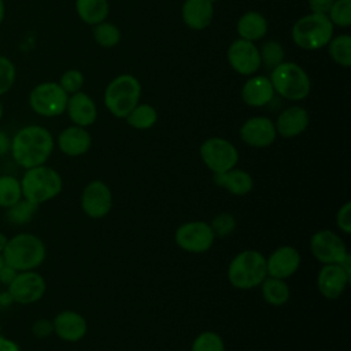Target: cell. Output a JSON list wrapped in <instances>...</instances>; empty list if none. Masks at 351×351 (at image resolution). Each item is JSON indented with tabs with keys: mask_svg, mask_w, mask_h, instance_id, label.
<instances>
[{
	"mask_svg": "<svg viewBox=\"0 0 351 351\" xmlns=\"http://www.w3.org/2000/svg\"><path fill=\"white\" fill-rule=\"evenodd\" d=\"M53 137L48 129L38 125H29L16 132L11 140L14 160L23 169L41 166L51 156Z\"/></svg>",
	"mask_w": 351,
	"mask_h": 351,
	"instance_id": "6da1fadb",
	"label": "cell"
},
{
	"mask_svg": "<svg viewBox=\"0 0 351 351\" xmlns=\"http://www.w3.org/2000/svg\"><path fill=\"white\" fill-rule=\"evenodd\" d=\"M1 254L5 265L16 271H26L44 262L45 245L40 237L32 233H19L7 241Z\"/></svg>",
	"mask_w": 351,
	"mask_h": 351,
	"instance_id": "7a4b0ae2",
	"label": "cell"
},
{
	"mask_svg": "<svg viewBox=\"0 0 351 351\" xmlns=\"http://www.w3.org/2000/svg\"><path fill=\"white\" fill-rule=\"evenodd\" d=\"M267 277L266 256L256 250H244L228 266V280L237 289H252Z\"/></svg>",
	"mask_w": 351,
	"mask_h": 351,
	"instance_id": "3957f363",
	"label": "cell"
},
{
	"mask_svg": "<svg viewBox=\"0 0 351 351\" xmlns=\"http://www.w3.org/2000/svg\"><path fill=\"white\" fill-rule=\"evenodd\" d=\"M62 186L60 174L44 165L27 169L21 180L22 196L37 206L58 196Z\"/></svg>",
	"mask_w": 351,
	"mask_h": 351,
	"instance_id": "277c9868",
	"label": "cell"
},
{
	"mask_svg": "<svg viewBox=\"0 0 351 351\" xmlns=\"http://www.w3.org/2000/svg\"><path fill=\"white\" fill-rule=\"evenodd\" d=\"M140 96V81L132 74H121L107 85L104 90V104L114 117L126 118L138 104Z\"/></svg>",
	"mask_w": 351,
	"mask_h": 351,
	"instance_id": "5b68a950",
	"label": "cell"
},
{
	"mask_svg": "<svg viewBox=\"0 0 351 351\" xmlns=\"http://www.w3.org/2000/svg\"><path fill=\"white\" fill-rule=\"evenodd\" d=\"M333 23L325 14H308L302 16L292 26L293 43L307 51L319 49L330 41Z\"/></svg>",
	"mask_w": 351,
	"mask_h": 351,
	"instance_id": "8992f818",
	"label": "cell"
},
{
	"mask_svg": "<svg viewBox=\"0 0 351 351\" xmlns=\"http://www.w3.org/2000/svg\"><path fill=\"white\" fill-rule=\"evenodd\" d=\"M270 82L280 96L299 101L308 96L311 82L307 73L293 62H282L271 70Z\"/></svg>",
	"mask_w": 351,
	"mask_h": 351,
	"instance_id": "52a82bcc",
	"label": "cell"
},
{
	"mask_svg": "<svg viewBox=\"0 0 351 351\" xmlns=\"http://www.w3.org/2000/svg\"><path fill=\"white\" fill-rule=\"evenodd\" d=\"M69 93L56 82L36 85L29 95L32 110L41 117H58L66 111Z\"/></svg>",
	"mask_w": 351,
	"mask_h": 351,
	"instance_id": "ba28073f",
	"label": "cell"
},
{
	"mask_svg": "<svg viewBox=\"0 0 351 351\" xmlns=\"http://www.w3.org/2000/svg\"><path fill=\"white\" fill-rule=\"evenodd\" d=\"M200 158L214 174L225 173L236 167L239 152L236 147L222 137H210L200 145Z\"/></svg>",
	"mask_w": 351,
	"mask_h": 351,
	"instance_id": "9c48e42d",
	"label": "cell"
},
{
	"mask_svg": "<svg viewBox=\"0 0 351 351\" xmlns=\"http://www.w3.org/2000/svg\"><path fill=\"white\" fill-rule=\"evenodd\" d=\"M174 239L181 250L191 254H202L211 248L215 236L210 223L204 221H189L177 228Z\"/></svg>",
	"mask_w": 351,
	"mask_h": 351,
	"instance_id": "30bf717a",
	"label": "cell"
},
{
	"mask_svg": "<svg viewBox=\"0 0 351 351\" xmlns=\"http://www.w3.org/2000/svg\"><path fill=\"white\" fill-rule=\"evenodd\" d=\"M310 251L322 265L340 263L348 254L344 240L329 229L318 230L311 236Z\"/></svg>",
	"mask_w": 351,
	"mask_h": 351,
	"instance_id": "8fae6325",
	"label": "cell"
},
{
	"mask_svg": "<svg viewBox=\"0 0 351 351\" xmlns=\"http://www.w3.org/2000/svg\"><path fill=\"white\" fill-rule=\"evenodd\" d=\"M81 207L89 218L106 217L112 207V193L108 185L100 180L88 182L81 195Z\"/></svg>",
	"mask_w": 351,
	"mask_h": 351,
	"instance_id": "7c38bea8",
	"label": "cell"
},
{
	"mask_svg": "<svg viewBox=\"0 0 351 351\" xmlns=\"http://www.w3.org/2000/svg\"><path fill=\"white\" fill-rule=\"evenodd\" d=\"M45 292V281L41 274L26 270L16 273L15 278L8 284V295L14 302L30 304L43 298Z\"/></svg>",
	"mask_w": 351,
	"mask_h": 351,
	"instance_id": "4fadbf2b",
	"label": "cell"
},
{
	"mask_svg": "<svg viewBox=\"0 0 351 351\" xmlns=\"http://www.w3.org/2000/svg\"><path fill=\"white\" fill-rule=\"evenodd\" d=\"M228 62L234 71L243 75L254 74L262 64L259 49L252 41L239 38L228 49Z\"/></svg>",
	"mask_w": 351,
	"mask_h": 351,
	"instance_id": "5bb4252c",
	"label": "cell"
},
{
	"mask_svg": "<svg viewBox=\"0 0 351 351\" xmlns=\"http://www.w3.org/2000/svg\"><path fill=\"white\" fill-rule=\"evenodd\" d=\"M241 140L254 148H266L277 137L274 122L267 117L248 118L240 128Z\"/></svg>",
	"mask_w": 351,
	"mask_h": 351,
	"instance_id": "9a60e30c",
	"label": "cell"
},
{
	"mask_svg": "<svg viewBox=\"0 0 351 351\" xmlns=\"http://www.w3.org/2000/svg\"><path fill=\"white\" fill-rule=\"evenodd\" d=\"M350 280L351 276L339 263H326L318 273L317 288L325 299L335 300L343 295Z\"/></svg>",
	"mask_w": 351,
	"mask_h": 351,
	"instance_id": "2e32d148",
	"label": "cell"
},
{
	"mask_svg": "<svg viewBox=\"0 0 351 351\" xmlns=\"http://www.w3.org/2000/svg\"><path fill=\"white\" fill-rule=\"evenodd\" d=\"M300 261V254L295 247L280 245L266 258L267 276L287 280L298 271Z\"/></svg>",
	"mask_w": 351,
	"mask_h": 351,
	"instance_id": "e0dca14e",
	"label": "cell"
},
{
	"mask_svg": "<svg viewBox=\"0 0 351 351\" xmlns=\"http://www.w3.org/2000/svg\"><path fill=\"white\" fill-rule=\"evenodd\" d=\"M53 332L64 341H78L88 330L86 319L77 311L64 310L60 311L52 321Z\"/></svg>",
	"mask_w": 351,
	"mask_h": 351,
	"instance_id": "ac0fdd59",
	"label": "cell"
},
{
	"mask_svg": "<svg viewBox=\"0 0 351 351\" xmlns=\"http://www.w3.org/2000/svg\"><path fill=\"white\" fill-rule=\"evenodd\" d=\"M308 122V112L303 107L292 106L278 115L274 126L277 134L285 138H292L302 134L307 129Z\"/></svg>",
	"mask_w": 351,
	"mask_h": 351,
	"instance_id": "d6986e66",
	"label": "cell"
},
{
	"mask_svg": "<svg viewBox=\"0 0 351 351\" xmlns=\"http://www.w3.org/2000/svg\"><path fill=\"white\" fill-rule=\"evenodd\" d=\"M66 111L71 122L82 128L92 125L97 118L95 101L84 92H75L69 97Z\"/></svg>",
	"mask_w": 351,
	"mask_h": 351,
	"instance_id": "ffe728a7",
	"label": "cell"
},
{
	"mask_svg": "<svg viewBox=\"0 0 351 351\" xmlns=\"http://www.w3.org/2000/svg\"><path fill=\"white\" fill-rule=\"evenodd\" d=\"M92 137L82 126H69L58 136V145L60 151L69 156H80L89 151Z\"/></svg>",
	"mask_w": 351,
	"mask_h": 351,
	"instance_id": "44dd1931",
	"label": "cell"
},
{
	"mask_svg": "<svg viewBox=\"0 0 351 351\" xmlns=\"http://www.w3.org/2000/svg\"><path fill=\"white\" fill-rule=\"evenodd\" d=\"M273 96L274 88L270 80L263 75L248 78L241 88V99L251 107H263L271 101Z\"/></svg>",
	"mask_w": 351,
	"mask_h": 351,
	"instance_id": "7402d4cb",
	"label": "cell"
},
{
	"mask_svg": "<svg viewBox=\"0 0 351 351\" xmlns=\"http://www.w3.org/2000/svg\"><path fill=\"white\" fill-rule=\"evenodd\" d=\"M181 14L184 23L188 27L193 30H202L211 23L214 15V4L208 0H185Z\"/></svg>",
	"mask_w": 351,
	"mask_h": 351,
	"instance_id": "603a6c76",
	"label": "cell"
},
{
	"mask_svg": "<svg viewBox=\"0 0 351 351\" xmlns=\"http://www.w3.org/2000/svg\"><path fill=\"white\" fill-rule=\"evenodd\" d=\"M214 182L234 196H245L254 188L252 176L248 171L236 167L225 173L214 174Z\"/></svg>",
	"mask_w": 351,
	"mask_h": 351,
	"instance_id": "cb8c5ba5",
	"label": "cell"
},
{
	"mask_svg": "<svg viewBox=\"0 0 351 351\" xmlns=\"http://www.w3.org/2000/svg\"><path fill=\"white\" fill-rule=\"evenodd\" d=\"M267 32V22L265 16L256 11L243 14L237 22V33L240 38L247 41L261 40Z\"/></svg>",
	"mask_w": 351,
	"mask_h": 351,
	"instance_id": "d4e9b609",
	"label": "cell"
},
{
	"mask_svg": "<svg viewBox=\"0 0 351 351\" xmlns=\"http://www.w3.org/2000/svg\"><path fill=\"white\" fill-rule=\"evenodd\" d=\"M259 287H261L263 299L270 306L278 307V306L285 304L289 300L291 291H289V287L285 282V280L267 276Z\"/></svg>",
	"mask_w": 351,
	"mask_h": 351,
	"instance_id": "484cf974",
	"label": "cell"
},
{
	"mask_svg": "<svg viewBox=\"0 0 351 351\" xmlns=\"http://www.w3.org/2000/svg\"><path fill=\"white\" fill-rule=\"evenodd\" d=\"M75 10L85 23L97 25L104 22L110 7L107 0H75Z\"/></svg>",
	"mask_w": 351,
	"mask_h": 351,
	"instance_id": "4316f807",
	"label": "cell"
},
{
	"mask_svg": "<svg viewBox=\"0 0 351 351\" xmlns=\"http://www.w3.org/2000/svg\"><path fill=\"white\" fill-rule=\"evenodd\" d=\"M158 114L151 104H137L128 115L126 122L138 130H145L156 123Z\"/></svg>",
	"mask_w": 351,
	"mask_h": 351,
	"instance_id": "83f0119b",
	"label": "cell"
},
{
	"mask_svg": "<svg viewBox=\"0 0 351 351\" xmlns=\"http://www.w3.org/2000/svg\"><path fill=\"white\" fill-rule=\"evenodd\" d=\"M329 55L330 58L343 67H350L351 64V37L348 34H341L330 38Z\"/></svg>",
	"mask_w": 351,
	"mask_h": 351,
	"instance_id": "f1b7e54d",
	"label": "cell"
},
{
	"mask_svg": "<svg viewBox=\"0 0 351 351\" xmlns=\"http://www.w3.org/2000/svg\"><path fill=\"white\" fill-rule=\"evenodd\" d=\"M22 199L21 181L12 176L0 177V207H11Z\"/></svg>",
	"mask_w": 351,
	"mask_h": 351,
	"instance_id": "f546056e",
	"label": "cell"
},
{
	"mask_svg": "<svg viewBox=\"0 0 351 351\" xmlns=\"http://www.w3.org/2000/svg\"><path fill=\"white\" fill-rule=\"evenodd\" d=\"M93 36H95V40L99 45L106 47V48H111V47H115L119 43L121 30L110 22H100V23L95 25Z\"/></svg>",
	"mask_w": 351,
	"mask_h": 351,
	"instance_id": "4dcf8cb0",
	"label": "cell"
},
{
	"mask_svg": "<svg viewBox=\"0 0 351 351\" xmlns=\"http://www.w3.org/2000/svg\"><path fill=\"white\" fill-rule=\"evenodd\" d=\"M37 207H38L37 204H34L26 199L25 200L21 199L19 202H16L11 207H8L7 219L11 223H26L34 217Z\"/></svg>",
	"mask_w": 351,
	"mask_h": 351,
	"instance_id": "1f68e13d",
	"label": "cell"
},
{
	"mask_svg": "<svg viewBox=\"0 0 351 351\" xmlns=\"http://www.w3.org/2000/svg\"><path fill=\"white\" fill-rule=\"evenodd\" d=\"M191 351H225V344L217 332L204 330L196 336Z\"/></svg>",
	"mask_w": 351,
	"mask_h": 351,
	"instance_id": "d6a6232c",
	"label": "cell"
},
{
	"mask_svg": "<svg viewBox=\"0 0 351 351\" xmlns=\"http://www.w3.org/2000/svg\"><path fill=\"white\" fill-rule=\"evenodd\" d=\"M333 25L347 27L351 25V0H335L326 14Z\"/></svg>",
	"mask_w": 351,
	"mask_h": 351,
	"instance_id": "836d02e7",
	"label": "cell"
},
{
	"mask_svg": "<svg viewBox=\"0 0 351 351\" xmlns=\"http://www.w3.org/2000/svg\"><path fill=\"white\" fill-rule=\"evenodd\" d=\"M261 62L266 64V67L274 69L280 63L284 62V49L277 41H267L262 45L261 51Z\"/></svg>",
	"mask_w": 351,
	"mask_h": 351,
	"instance_id": "e575fe53",
	"label": "cell"
},
{
	"mask_svg": "<svg viewBox=\"0 0 351 351\" xmlns=\"http://www.w3.org/2000/svg\"><path fill=\"white\" fill-rule=\"evenodd\" d=\"M211 230L215 237H228L236 229V218L230 213L217 214L210 222Z\"/></svg>",
	"mask_w": 351,
	"mask_h": 351,
	"instance_id": "d590c367",
	"label": "cell"
},
{
	"mask_svg": "<svg viewBox=\"0 0 351 351\" xmlns=\"http://www.w3.org/2000/svg\"><path fill=\"white\" fill-rule=\"evenodd\" d=\"M15 78L16 69L14 63L8 58L0 55V96L7 93L12 88Z\"/></svg>",
	"mask_w": 351,
	"mask_h": 351,
	"instance_id": "8d00e7d4",
	"label": "cell"
},
{
	"mask_svg": "<svg viewBox=\"0 0 351 351\" xmlns=\"http://www.w3.org/2000/svg\"><path fill=\"white\" fill-rule=\"evenodd\" d=\"M59 85L67 92V93H75L80 92V89L84 85V75L80 70L71 69L62 74Z\"/></svg>",
	"mask_w": 351,
	"mask_h": 351,
	"instance_id": "74e56055",
	"label": "cell"
},
{
	"mask_svg": "<svg viewBox=\"0 0 351 351\" xmlns=\"http://www.w3.org/2000/svg\"><path fill=\"white\" fill-rule=\"evenodd\" d=\"M336 225L343 233L350 234V232H351V203L350 202H346L337 210Z\"/></svg>",
	"mask_w": 351,
	"mask_h": 351,
	"instance_id": "f35d334b",
	"label": "cell"
},
{
	"mask_svg": "<svg viewBox=\"0 0 351 351\" xmlns=\"http://www.w3.org/2000/svg\"><path fill=\"white\" fill-rule=\"evenodd\" d=\"M33 332L37 337H47L53 332V325L47 319H40L33 325Z\"/></svg>",
	"mask_w": 351,
	"mask_h": 351,
	"instance_id": "ab89813d",
	"label": "cell"
},
{
	"mask_svg": "<svg viewBox=\"0 0 351 351\" xmlns=\"http://www.w3.org/2000/svg\"><path fill=\"white\" fill-rule=\"evenodd\" d=\"M308 7L314 14H328L335 0H307Z\"/></svg>",
	"mask_w": 351,
	"mask_h": 351,
	"instance_id": "60d3db41",
	"label": "cell"
},
{
	"mask_svg": "<svg viewBox=\"0 0 351 351\" xmlns=\"http://www.w3.org/2000/svg\"><path fill=\"white\" fill-rule=\"evenodd\" d=\"M16 270L15 269H12L11 266H8V265H4L3 267H1V270H0V281L3 282V284H10L14 278H15V276H16Z\"/></svg>",
	"mask_w": 351,
	"mask_h": 351,
	"instance_id": "b9f144b4",
	"label": "cell"
},
{
	"mask_svg": "<svg viewBox=\"0 0 351 351\" xmlns=\"http://www.w3.org/2000/svg\"><path fill=\"white\" fill-rule=\"evenodd\" d=\"M10 149H11V138L7 136V133L0 130V156H4Z\"/></svg>",
	"mask_w": 351,
	"mask_h": 351,
	"instance_id": "7bdbcfd3",
	"label": "cell"
},
{
	"mask_svg": "<svg viewBox=\"0 0 351 351\" xmlns=\"http://www.w3.org/2000/svg\"><path fill=\"white\" fill-rule=\"evenodd\" d=\"M0 351H19V347L14 340L0 336Z\"/></svg>",
	"mask_w": 351,
	"mask_h": 351,
	"instance_id": "ee69618b",
	"label": "cell"
},
{
	"mask_svg": "<svg viewBox=\"0 0 351 351\" xmlns=\"http://www.w3.org/2000/svg\"><path fill=\"white\" fill-rule=\"evenodd\" d=\"M7 241H8V239L0 232V252H3V250H4L5 244H7Z\"/></svg>",
	"mask_w": 351,
	"mask_h": 351,
	"instance_id": "f6af8a7d",
	"label": "cell"
},
{
	"mask_svg": "<svg viewBox=\"0 0 351 351\" xmlns=\"http://www.w3.org/2000/svg\"><path fill=\"white\" fill-rule=\"evenodd\" d=\"M4 15H5V7H4V1L0 0V25L4 21Z\"/></svg>",
	"mask_w": 351,
	"mask_h": 351,
	"instance_id": "bcb514c9",
	"label": "cell"
},
{
	"mask_svg": "<svg viewBox=\"0 0 351 351\" xmlns=\"http://www.w3.org/2000/svg\"><path fill=\"white\" fill-rule=\"evenodd\" d=\"M5 265V262H4V258H3V254L0 252V270H1V267Z\"/></svg>",
	"mask_w": 351,
	"mask_h": 351,
	"instance_id": "7dc6e473",
	"label": "cell"
},
{
	"mask_svg": "<svg viewBox=\"0 0 351 351\" xmlns=\"http://www.w3.org/2000/svg\"><path fill=\"white\" fill-rule=\"evenodd\" d=\"M1 118H3V104L0 101V121H1Z\"/></svg>",
	"mask_w": 351,
	"mask_h": 351,
	"instance_id": "c3c4849f",
	"label": "cell"
},
{
	"mask_svg": "<svg viewBox=\"0 0 351 351\" xmlns=\"http://www.w3.org/2000/svg\"><path fill=\"white\" fill-rule=\"evenodd\" d=\"M208 1H211V3H213V4H214V3H215V1H217V0H208Z\"/></svg>",
	"mask_w": 351,
	"mask_h": 351,
	"instance_id": "681fc988",
	"label": "cell"
}]
</instances>
